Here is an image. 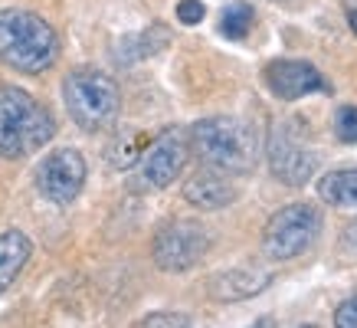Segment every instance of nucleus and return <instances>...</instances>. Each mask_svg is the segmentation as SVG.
I'll return each instance as SVG.
<instances>
[{
  "mask_svg": "<svg viewBox=\"0 0 357 328\" xmlns=\"http://www.w3.org/2000/svg\"><path fill=\"white\" fill-rule=\"evenodd\" d=\"M56 119L20 86H0V158L20 161L53 142Z\"/></svg>",
  "mask_w": 357,
  "mask_h": 328,
  "instance_id": "nucleus-3",
  "label": "nucleus"
},
{
  "mask_svg": "<svg viewBox=\"0 0 357 328\" xmlns=\"http://www.w3.org/2000/svg\"><path fill=\"white\" fill-rule=\"evenodd\" d=\"M269 283H272L269 269L243 266V269H227V273H217L210 283H206V292L213 295L217 302H239V299H249V295H259Z\"/></svg>",
  "mask_w": 357,
  "mask_h": 328,
  "instance_id": "nucleus-11",
  "label": "nucleus"
},
{
  "mask_svg": "<svg viewBox=\"0 0 357 328\" xmlns=\"http://www.w3.org/2000/svg\"><path fill=\"white\" fill-rule=\"evenodd\" d=\"M89 164L76 148H56L53 154H46L43 161L36 164V191L50 200V204H73L82 187H86Z\"/></svg>",
  "mask_w": 357,
  "mask_h": 328,
  "instance_id": "nucleus-7",
  "label": "nucleus"
},
{
  "mask_svg": "<svg viewBox=\"0 0 357 328\" xmlns=\"http://www.w3.org/2000/svg\"><path fill=\"white\" fill-rule=\"evenodd\" d=\"M148 148V135H141V131H128V135H119L109 148V161L115 167H131V164H138L141 151Z\"/></svg>",
  "mask_w": 357,
  "mask_h": 328,
  "instance_id": "nucleus-17",
  "label": "nucleus"
},
{
  "mask_svg": "<svg viewBox=\"0 0 357 328\" xmlns=\"http://www.w3.org/2000/svg\"><path fill=\"white\" fill-rule=\"evenodd\" d=\"M298 328H314V325H298Z\"/></svg>",
  "mask_w": 357,
  "mask_h": 328,
  "instance_id": "nucleus-24",
  "label": "nucleus"
},
{
  "mask_svg": "<svg viewBox=\"0 0 357 328\" xmlns=\"http://www.w3.org/2000/svg\"><path fill=\"white\" fill-rule=\"evenodd\" d=\"M318 197L328 207H357V167L328 171L318 181Z\"/></svg>",
  "mask_w": 357,
  "mask_h": 328,
  "instance_id": "nucleus-14",
  "label": "nucleus"
},
{
  "mask_svg": "<svg viewBox=\"0 0 357 328\" xmlns=\"http://www.w3.org/2000/svg\"><path fill=\"white\" fill-rule=\"evenodd\" d=\"M63 102L82 131H105L119 119L121 92L119 82L102 69H73L63 79Z\"/></svg>",
  "mask_w": 357,
  "mask_h": 328,
  "instance_id": "nucleus-4",
  "label": "nucleus"
},
{
  "mask_svg": "<svg viewBox=\"0 0 357 328\" xmlns=\"http://www.w3.org/2000/svg\"><path fill=\"white\" fill-rule=\"evenodd\" d=\"M167 43H171V33H167V27L151 23L144 33H135V36H128V40H121L119 53H115V56H119L121 63H138V59H148V56L161 53Z\"/></svg>",
  "mask_w": 357,
  "mask_h": 328,
  "instance_id": "nucleus-15",
  "label": "nucleus"
},
{
  "mask_svg": "<svg viewBox=\"0 0 357 328\" xmlns=\"http://www.w3.org/2000/svg\"><path fill=\"white\" fill-rule=\"evenodd\" d=\"M135 328H190V318L184 312H151L135 322Z\"/></svg>",
  "mask_w": 357,
  "mask_h": 328,
  "instance_id": "nucleus-19",
  "label": "nucleus"
},
{
  "mask_svg": "<svg viewBox=\"0 0 357 328\" xmlns=\"http://www.w3.org/2000/svg\"><path fill=\"white\" fill-rule=\"evenodd\" d=\"M59 59V36L40 13L7 7L0 10V63L36 76Z\"/></svg>",
  "mask_w": 357,
  "mask_h": 328,
  "instance_id": "nucleus-2",
  "label": "nucleus"
},
{
  "mask_svg": "<svg viewBox=\"0 0 357 328\" xmlns=\"http://www.w3.org/2000/svg\"><path fill=\"white\" fill-rule=\"evenodd\" d=\"M252 20H256L252 7L243 3V0H236V3L223 7V13H220V33H223L227 40H243V36H249V30H252Z\"/></svg>",
  "mask_w": 357,
  "mask_h": 328,
  "instance_id": "nucleus-16",
  "label": "nucleus"
},
{
  "mask_svg": "<svg viewBox=\"0 0 357 328\" xmlns=\"http://www.w3.org/2000/svg\"><path fill=\"white\" fill-rule=\"evenodd\" d=\"M266 86L272 96L295 102V98L312 96V92H325L328 79L305 59H275L266 66Z\"/></svg>",
  "mask_w": 357,
  "mask_h": 328,
  "instance_id": "nucleus-10",
  "label": "nucleus"
},
{
  "mask_svg": "<svg viewBox=\"0 0 357 328\" xmlns=\"http://www.w3.org/2000/svg\"><path fill=\"white\" fill-rule=\"evenodd\" d=\"M187 151H190V142H187V135L181 128H164L161 135H154L138 158L141 184L151 187V191H161L171 181H177L181 171H184Z\"/></svg>",
  "mask_w": 357,
  "mask_h": 328,
  "instance_id": "nucleus-8",
  "label": "nucleus"
},
{
  "mask_svg": "<svg viewBox=\"0 0 357 328\" xmlns=\"http://www.w3.org/2000/svg\"><path fill=\"white\" fill-rule=\"evenodd\" d=\"M252 328H272V318H259V322H256Z\"/></svg>",
  "mask_w": 357,
  "mask_h": 328,
  "instance_id": "nucleus-23",
  "label": "nucleus"
},
{
  "mask_svg": "<svg viewBox=\"0 0 357 328\" xmlns=\"http://www.w3.org/2000/svg\"><path fill=\"white\" fill-rule=\"evenodd\" d=\"M335 328H357V295L344 299L335 312Z\"/></svg>",
  "mask_w": 357,
  "mask_h": 328,
  "instance_id": "nucleus-21",
  "label": "nucleus"
},
{
  "mask_svg": "<svg viewBox=\"0 0 357 328\" xmlns=\"http://www.w3.org/2000/svg\"><path fill=\"white\" fill-rule=\"evenodd\" d=\"M269 167L282 184L302 187L312 181L318 158H314V151L308 144H302L295 138L292 125H279L269 138Z\"/></svg>",
  "mask_w": 357,
  "mask_h": 328,
  "instance_id": "nucleus-9",
  "label": "nucleus"
},
{
  "mask_svg": "<svg viewBox=\"0 0 357 328\" xmlns=\"http://www.w3.org/2000/svg\"><path fill=\"white\" fill-rule=\"evenodd\" d=\"M236 197H239L236 187L229 184V181H223V174L210 171V167H206V171H197L194 177L184 181V200L200 210H223V207H229Z\"/></svg>",
  "mask_w": 357,
  "mask_h": 328,
  "instance_id": "nucleus-12",
  "label": "nucleus"
},
{
  "mask_svg": "<svg viewBox=\"0 0 357 328\" xmlns=\"http://www.w3.org/2000/svg\"><path fill=\"white\" fill-rule=\"evenodd\" d=\"M344 7H347V27L357 33V0H344Z\"/></svg>",
  "mask_w": 357,
  "mask_h": 328,
  "instance_id": "nucleus-22",
  "label": "nucleus"
},
{
  "mask_svg": "<svg viewBox=\"0 0 357 328\" xmlns=\"http://www.w3.org/2000/svg\"><path fill=\"white\" fill-rule=\"evenodd\" d=\"M204 17H206L204 0H181L177 3V20L184 23V27H197Z\"/></svg>",
  "mask_w": 357,
  "mask_h": 328,
  "instance_id": "nucleus-20",
  "label": "nucleus"
},
{
  "mask_svg": "<svg viewBox=\"0 0 357 328\" xmlns=\"http://www.w3.org/2000/svg\"><path fill=\"white\" fill-rule=\"evenodd\" d=\"M210 250V233L197 220H171L154 233L151 256L164 273H187Z\"/></svg>",
  "mask_w": 357,
  "mask_h": 328,
  "instance_id": "nucleus-6",
  "label": "nucleus"
},
{
  "mask_svg": "<svg viewBox=\"0 0 357 328\" xmlns=\"http://www.w3.org/2000/svg\"><path fill=\"white\" fill-rule=\"evenodd\" d=\"M321 233V214L312 204H289L275 210L262 230V250L275 262L295 260L305 250H312V243Z\"/></svg>",
  "mask_w": 357,
  "mask_h": 328,
  "instance_id": "nucleus-5",
  "label": "nucleus"
},
{
  "mask_svg": "<svg viewBox=\"0 0 357 328\" xmlns=\"http://www.w3.org/2000/svg\"><path fill=\"white\" fill-rule=\"evenodd\" d=\"M187 142L197 158L217 174H249L256 167L259 142L252 125H246L243 119H233V115L200 119L190 128Z\"/></svg>",
  "mask_w": 357,
  "mask_h": 328,
  "instance_id": "nucleus-1",
  "label": "nucleus"
},
{
  "mask_svg": "<svg viewBox=\"0 0 357 328\" xmlns=\"http://www.w3.org/2000/svg\"><path fill=\"white\" fill-rule=\"evenodd\" d=\"M335 135L347 144H357V105H341L335 112Z\"/></svg>",
  "mask_w": 357,
  "mask_h": 328,
  "instance_id": "nucleus-18",
  "label": "nucleus"
},
{
  "mask_svg": "<svg viewBox=\"0 0 357 328\" xmlns=\"http://www.w3.org/2000/svg\"><path fill=\"white\" fill-rule=\"evenodd\" d=\"M33 256V243L20 230H7L0 233V295L13 285V279L23 273V266Z\"/></svg>",
  "mask_w": 357,
  "mask_h": 328,
  "instance_id": "nucleus-13",
  "label": "nucleus"
}]
</instances>
